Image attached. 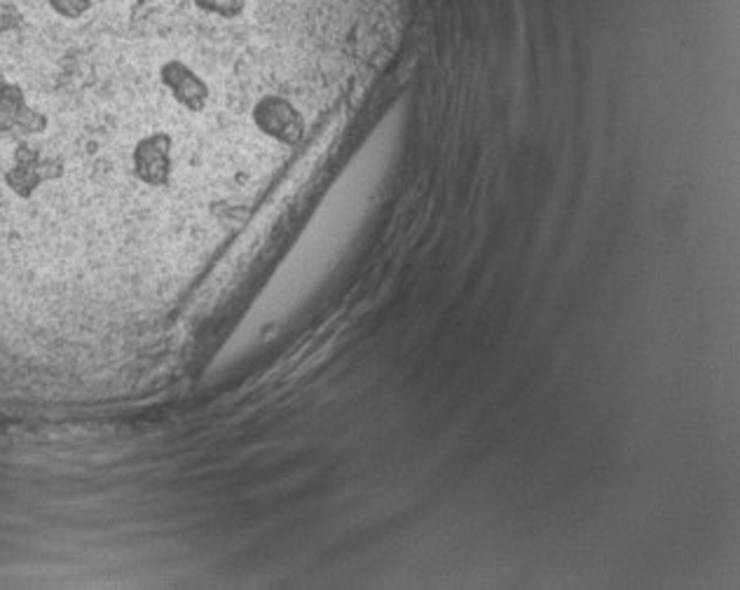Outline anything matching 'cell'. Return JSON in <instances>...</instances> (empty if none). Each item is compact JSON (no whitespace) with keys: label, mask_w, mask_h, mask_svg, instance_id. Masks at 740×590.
<instances>
[{"label":"cell","mask_w":740,"mask_h":590,"mask_svg":"<svg viewBox=\"0 0 740 590\" xmlns=\"http://www.w3.org/2000/svg\"><path fill=\"white\" fill-rule=\"evenodd\" d=\"M195 8L214 17H237L246 8V0H193Z\"/></svg>","instance_id":"6da1fadb"},{"label":"cell","mask_w":740,"mask_h":590,"mask_svg":"<svg viewBox=\"0 0 740 590\" xmlns=\"http://www.w3.org/2000/svg\"><path fill=\"white\" fill-rule=\"evenodd\" d=\"M139 3H155V0H139Z\"/></svg>","instance_id":"7a4b0ae2"}]
</instances>
